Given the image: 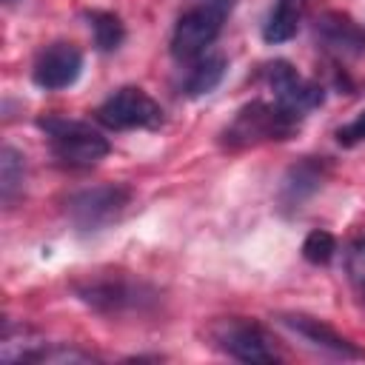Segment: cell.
Segmentation results:
<instances>
[{
	"instance_id": "cell-16",
	"label": "cell",
	"mask_w": 365,
	"mask_h": 365,
	"mask_svg": "<svg viewBox=\"0 0 365 365\" xmlns=\"http://www.w3.org/2000/svg\"><path fill=\"white\" fill-rule=\"evenodd\" d=\"M23 171H26L23 154L11 145H3V151H0V194L6 202H11V197L23 188Z\"/></svg>"
},
{
	"instance_id": "cell-8",
	"label": "cell",
	"mask_w": 365,
	"mask_h": 365,
	"mask_svg": "<svg viewBox=\"0 0 365 365\" xmlns=\"http://www.w3.org/2000/svg\"><path fill=\"white\" fill-rule=\"evenodd\" d=\"M77 294L83 302H88L97 311H125V308H137L145 294L143 285L123 277V274H103V277H91L88 282L77 285Z\"/></svg>"
},
{
	"instance_id": "cell-7",
	"label": "cell",
	"mask_w": 365,
	"mask_h": 365,
	"mask_svg": "<svg viewBox=\"0 0 365 365\" xmlns=\"http://www.w3.org/2000/svg\"><path fill=\"white\" fill-rule=\"evenodd\" d=\"M265 80H268V88L274 94V103L279 108H285L288 114H294V117H302L305 111H311L322 103V88L317 83L305 80L285 60H274L265 68Z\"/></svg>"
},
{
	"instance_id": "cell-19",
	"label": "cell",
	"mask_w": 365,
	"mask_h": 365,
	"mask_svg": "<svg viewBox=\"0 0 365 365\" xmlns=\"http://www.w3.org/2000/svg\"><path fill=\"white\" fill-rule=\"evenodd\" d=\"M336 140H339V145H356V143H365V111L356 114L351 123L339 125V128H336Z\"/></svg>"
},
{
	"instance_id": "cell-2",
	"label": "cell",
	"mask_w": 365,
	"mask_h": 365,
	"mask_svg": "<svg viewBox=\"0 0 365 365\" xmlns=\"http://www.w3.org/2000/svg\"><path fill=\"white\" fill-rule=\"evenodd\" d=\"M40 128L48 134L51 154L66 163V165H94L108 154V140L91 131L80 120H66V117H48L40 120Z\"/></svg>"
},
{
	"instance_id": "cell-10",
	"label": "cell",
	"mask_w": 365,
	"mask_h": 365,
	"mask_svg": "<svg viewBox=\"0 0 365 365\" xmlns=\"http://www.w3.org/2000/svg\"><path fill=\"white\" fill-rule=\"evenodd\" d=\"M282 325H288L294 334H299L305 342L334 354V356H362V351L348 342L339 331H334L328 322L317 319V317H308V314H282Z\"/></svg>"
},
{
	"instance_id": "cell-11",
	"label": "cell",
	"mask_w": 365,
	"mask_h": 365,
	"mask_svg": "<svg viewBox=\"0 0 365 365\" xmlns=\"http://www.w3.org/2000/svg\"><path fill=\"white\" fill-rule=\"evenodd\" d=\"M317 37L339 54H362L365 51V31L342 11H325L317 20Z\"/></svg>"
},
{
	"instance_id": "cell-1",
	"label": "cell",
	"mask_w": 365,
	"mask_h": 365,
	"mask_svg": "<svg viewBox=\"0 0 365 365\" xmlns=\"http://www.w3.org/2000/svg\"><path fill=\"white\" fill-rule=\"evenodd\" d=\"M299 125V117L288 114L277 103H248L222 131V143L228 148H248L271 140H288Z\"/></svg>"
},
{
	"instance_id": "cell-5",
	"label": "cell",
	"mask_w": 365,
	"mask_h": 365,
	"mask_svg": "<svg viewBox=\"0 0 365 365\" xmlns=\"http://www.w3.org/2000/svg\"><path fill=\"white\" fill-rule=\"evenodd\" d=\"M97 120L106 128L128 131V128H160L163 125V108L157 100H151L143 88L125 86L114 91L97 111Z\"/></svg>"
},
{
	"instance_id": "cell-6",
	"label": "cell",
	"mask_w": 365,
	"mask_h": 365,
	"mask_svg": "<svg viewBox=\"0 0 365 365\" xmlns=\"http://www.w3.org/2000/svg\"><path fill=\"white\" fill-rule=\"evenodd\" d=\"M211 336L234 359H242V362H277L279 359L271 334L251 319H240V317L222 319L214 325Z\"/></svg>"
},
{
	"instance_id": "cell-9",
	"label": "cell",
	"mask_w": 365,
	"mask_h": 365,
	"mask_svg": "<svg viewBox=\"0 0 365 365\" xmlns=\"http://www.w3.org/2000/svg\"><path fill=\"white\" fill-rule=\"evenodd\" d=\"M83 71V54L71 43H51L46 46L34 60V83L46 91L68 88Z\"/></svg>"
},
{
	"instance_id": "cell-18",
	"label": "cell",
	"mask_w": 365,
	"mask_h": 365,
	"mask_svg": "<svg viewBox=\"0 0 365 365\" xmlns=\"http://www.w3.org/2000/svg\"><path fill=\"white\" fill-rule=\"evenodd\" d=\"M348 279L359 294V299L365 302V237H359L348 248Z\"/></svg>"
},
{
	"instance_id": "cell-13",
	"label": "cell",
	"mask_w": 365,
	"mask_h": 365,
	"mask_svg": "<svg viewBox=\"0 0 365 365\" xmlns=\"http://www.w3.org/2000/svg\"><path fill=\"white\" fill-rule=\"evenodd\" d=\"M299 20H302V3L299 0H277L265 26H262V37L265 43H285L299 31Z\"/></svg>"
},
{
	"instance_id": "cell-12",
	"label": "cell",
	"mask_w": 365,
	"mask_h": 365,
	"mask_svg": "<svg viewBox=\"0 0 365 365\" xmlns=\"http://www.w3.org/2000/svg\"><path fill=\"white\" fill-rule=\"evenodd\" d=\"M325 180V163H317V160H302L297 165H291V171L285 174L282 180V202L285 205H299L302 200H308Z\"/></svg>"
},
{
	"instance_id": "cell-4",
	"label": "cell",
	"mask_w": 365,
	"mask_h": 365,
	"mask_svg": "<svg viewBox=\"0 0 365 365\" xmlns=\"http://www.w3.org/2000/svg\"><path fill=\"white\" fill-rule=\"evenodd\" d=\"M128 200H131V191L120 182L94 185V188H86V191L68 197L66 214L77 228L97 231V228H106L108 222H114L125 211Z\"/></svg>"
},
{
	"instance_id": "cell-3",
	"label": "cell",
	"mask_w": 365,
	"mask_h": 365,
	"mask_svg": "<svg viewBox=\"0 0 365 365\" xmlns=\"http://www.w3.org/2000/svg\"><path fill=\"white\" fill-rule=\"evenodd\" d=\"M228 3L225 0H205L194 9H188L171 34V54L177 60H194L200 57L220 34L222 17H225Z\"/></svg>"
},
{
	"instance_id": "cell-15",
	"label": "cell",
	"mask_w": 365,
	"mask_h": 365,
	"mask_svg": "<svg viewBox=\"0 0 365 365\" xmlns=\"http://www.w3.org/2000/svg\"><path fill=\"white\" fill-rule=\"evenodd\" d=\"M88 26L94 34V46L100 51H114L125 40V26L111 11H88Z\"/></svg>"
},
{
	"instance_id": "cell-14",
	"label": "cell",
	"mask_w": 365,
	"mask_h": 365,
	"mask_svg": "<svg viewBox=\"0 0 365 365\" xmlns=\"http://www.w3.org/2000/svg\"><path fill=\"white\" fill-rule=\"evenodd\" d=\"M225 68H228V63H225L222 54H205V57H200L194 63V68L188 71V77H185V94L188 97L211 94L220 86V80L225 77Z\"/></svg>"
},
{
	"instance_id": "cell-17",
	"label": "cell",
	"mask_w": 365,
	"mask_h": 365,
	"mask_svg": "<svg viewBox=\"0 0 365 365\" xmlns=\"http://www.w3.org/2000/svg\"><path fill=\"white\" fill-rule=\"evenodd\" d=\"M334 251H336V240H334V234H328L322 228L311 231L305 237V242H302V257L308 262H314V265H325L334 257Z\"/></svg>"
}]
</instances>
